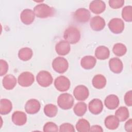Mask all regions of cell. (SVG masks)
<instances>
[{
    "mask_svg": "<svg viewBox=\"0 0 132 132\" xmlns=\"http://www.w3.org/2000/svg\"><path fill=\"white\" fill-rule=\"evenodd\" d=\"M34 12L37 17L45 19L52 16L55 13V10L53 7L46 4L41 3L34 7Z\"/></svg>",
    "mask_w": 132,
    "mask_h": 132,
    "instance_id": "obj_1",
    "label": "cell"
},
{
    "mask_svg": "<svg viewBox=\"0 0 132 132\" xmlns=\"http://www.w3.org/2000/svg\"><path fill=\"white\" fill-rule=\"evenodd\" d=\"M63 38L70 44H76L80 39V31L75 26H69L64 31Z\"/></svg>",
    "mask_w": 132,
    "mask_h": 132,
    "instance_id": "obj_2",
    "label": "cell"
},
{
    "mask_svg": "<svg viewBox=\"0 0 132 132\" xmlns=\"http://www.w3.org/2000/svg\"><path fill=\"white\" fill-rule=\"evenodd\" d=\"M57 104L62 109L68 110L71 109L74 105V97L68 93H64L59 95L57 98Z\"/></svg>",
    "mask_w": 132,
    "mask_h": 132,
    "instance_id": "obj_3",
    "label": "cell"
},
{
    "mask_svg": "<svg viewBox=\"0 0 132 132\" xmlns=\"http://www.w3.org/2000/svg\"><path fill=\"white\" fill-rule=\"evenodd\" d=\"M52 65L55 72L59 74H62L68 69L69 63L64 57H57L53 60Z\"/></svg>",
    "mask_w": 132,
    "mask_h": 132,
    "instance_id": "obj_4",
    "label": "cell"
},
{
    "mask_svg": "<svg viewBox=\"0 0 132 132\" xmlns=\"http://www.w3.org/2000/svg\"><path fill=\"white\" fill-rule=\"evenodd\" d=\"M38 84L42 87H47L53 82V78L51 73L45 70L40 71L36 76Z\"/></svg>",
    "mask_w": 132,
    "mask_h": 132,
    "instance_id": "obj_5",
    "label": "cell"
},
{
    "mask_svg": "<svg viewBox=\"0 0 132 132\" xmlns=\"http://www.w3.org/2000/svg\"><path fill=\"white\" fill-rule=\"evenodd\" d=\"M109 30L114 34H119L124 29V23L123 21L118 18H113L110 20L108 24Z\"/></svg>",
    "mask_w": 132,
    "mask_h": 132,
    "instance_id": "obj_6",
    "label": "cell"
},
{
    "mask_svg": "<svg viewBox=\"0 0 132 132\" xmlns=\"http://www.w3.org/2000/svg\"><path fill=\"white\" fill-rule=\"evenodd\" d=\"M35 81L34 75L30 72H24L21 73L18 78V82L23 87H28L32 85Z\"/></svg>",
    "mask_w": 132,
    "mask_h": 132,
    "instance_id": "obj_7",
    "label": "cell"
},
{
    "mask_svg": "<svg viewBox=\"0 0 132 132\" xmlns=\"http://www.w3.org/2000/svg\"><path fill=\"white\" fill-rule=\"evenodd\" d=\"M90 16V11L85 8H80L73 13V18L75 21L80 23H85L88 22Z\"/></svg>",
    "mask_w": 132,
    "mask_h": 132,
    "instance_id": "obj_8",
    "label": "cell"
},
{
    "mask_svg": "<svg viewBox=\"0 0 132 132\" xmlns=\"http://www.w3.org/2000/svg\"><path fill=\"white\" fill-rule=\"evenodd\" d=\"M71 86L69 79L65 76L61 75L57 77L54 81V86L60 92L68 91Z\"/></svg>",
    "mask_w": 132,
    "mask_h": 132,
    "instance_id": "obj_9",
    "label": "cell"
},
{
    "mask_svg": "<svg viewBox=\"0 0 132 132\" xmlns=\"http://www.w3.org/2000/svg\"><path fill=\"white\" fill-rule=\"evenodd\" d=\"M74 97L78 101H83L86 100L89 96V91L88 88L82 85L77 86L73 90Z\"/></svg>",
    "mask_w": 132,
    "mask_h": 132,
    "instance_id": "obj_10",
    "label": "cell"
},
{
    "mask_svg": "<svg viewBox=\"0 0 132 132\" xmlns=\"http://www.w3.org/2000/svg\"><path fill=\"white\" fill-rule=\"evenodd\" d=\"M41 105L40 102L36 99L32 98L27 101L25 105V110L29 114H36L40 109Z\"/></svg>",
    "mask_w": 132,
    "mask_h": 132,
    "instance_id": "obj_11",
    "label": "cell"
},
{
    "mask_svg": "<svg viewBox=\"0 0 132 132\" xmlns=\"http://www.w3.org/2000/svg\"><path fill=\"white\" fill-rule=\"evenodd\" d=\"M105 25L106 23L105 20L98 15L93 16L90 21V26L91 28L96 31L103 30L105 27Z\"/></svg>",
    "mask_w": 132,
    "mask_h": 132,
    "instance_id": "obj_12",
    "label": "cell"
},
{
    "mask_svg": "<svg viewBox=\"0 0 132 132\" xmlns=\"http://www.w3.org/2000/svg\"><path fill=\"white\" fill-rule=\"evenodd\" d=\"M103 107L102 101L98 98H94L88 104L89 111L95 115L101 113L103 110Z\"/></svg>",
    "mask_w": 132,
    "mask_h": 132,
    "instance_id": "obj_13",
    "label": "cell"
},
{
    "mask_svg": "<svg viewBox=\"0 0 132 132\" xmlns=\"http://www.w3.org/2000/svg\"><path fill=\"white\" fill-rule=\"evenodd\" d=\"M35 19V14L33 10L30 9H24L20 14L21 22L25 25H30L33 23Z\"/></svg>",
    "mask_w": 132,
    "mask_h": 132,
    "instance_id": "obj_14",
    "label": "cell"
},
{
    "mask_svg": "<svg viewBox=\"0 0 132 132\" xmlns=\"http://www.w3.org/2000/svg\"><path fill=\"white\" fill-rule=\"evenodd\" d=\"M106 9V4L104 2L101 0L92 1L89 5V9L93 13L98 14L103 12Z\"/></svg>",
    "mask_w": 132,
    "mask_h": 132,
    "instance_id": "obj_15",
    "label": "cell"
},
{
    "mask_svg": "<svg viewBox=\"0 0 132 132\" xmlns=\"http://www.w3.org/2000/svg\"><path fill=\"white\" fill-rule=\"evenodd\" d=\"M109 67L111 71L116 74L121 73L123 69L122 61L117 57H113L109 60Z\"/></svg>",
    "mask_w": 132,
    "mask_h": 132,
    "instance_id": "obj_16",
    "label": "cell"
},
{
    "mask_svg": "<svg viewBox=\"0 0 132 132\" xmlns=\"http://www.w3.org/2000/svg\"><path fill=\"white\" fill-rule=\"evenodd\" d=\"M70 50V43L65 40H60L55 45V51L60 56H65L68 54Z\"/></svg>",
    "mask_w": 132,
    "mask_h": 132,
    "instance_id": "obj_17",
    "label": "cell"
},
{
    "mask_svg": "<svg viewBox=\"0 0 132 132\" xmlns=\"http://www.w3.org/2000/svg\"><path fill=\"white\" fill-rule=\"evenodd\" d=\"M12 122L15 125L22 126L27 122V116L25 112L21 111H14L11 116Z\"/></svg>",
    "mask_w": 132,
    "mask_h": 132,
    "instance_id": "obj_18",
    "label": "cell"
},
{
    "mask_svg": "<svg viewBox=\"0 0 132 132\" xmlns=\"http://www.w3.org/2000/svg\"><path fill=\"white\" fill-rule=\"evenodd\" d=\"M120 101L119 97L114 94H110L105 99L104 104L105 106L110 110L116 109L119 105Z\"/></svg>",
    "mask_w": 132,
    "mask_h": 132,
    "instance_id": "obj_19",
    "label": "cell"
},
{
    "mask_svg": "<svg viewBox=\"0 0 132 132\" xmlns=\"http://www.w3.org/2000/svg\"><path fill=\"white\" fill-rule=\"evenodd\" d=\"M96 63V58L92 56H85L80 60L81 67L85 70H91L93 69Z\"/></svg>",
    "mask_w": 132,
    "mask_h": 132,
    "instance_id": "obj_20",
    "label": "cell"
},
{
    "mask_svg": "<svg viewBox=\"0 0 132 132\" xmlns=\"http://www.w3.org/2000/svg\"><path fill=\"white\" fill-rule=\"evenodd\" d=\"M17 82L15 77L11 74H8L4 76L2 80V84L6 90H12L16 86Z\"/></svg>",
    "mask_w": 132,
    "mask_h": 132,
    "instance_id": "obj_21",
    "label": "cell"
},
{
    "mask_svg": "<svg viewBox=\"0 0 132 132\" xmlns=\"http://www.w3.org/2000/svg\"><path fill=\"white\" fill-rule=\"evenodd\" d=\"M95 57L99 60H105L108 59L110 56L109 48L103 45H101L96 47L95 51Z\"/></svg>",
    "mask_w": 132,
    "mask_h": 132,
    "instance_id": "obj_22",
    "label": "cell"
},
{
    "mask_svg": "<svg viewBox=\"0 0 132 132\" xmlns=\"http://www.w3.org/2000/svg\"><path fill=\"white\" fill-rule=\"evenodd\" d=\"M119 120L113 115H109L107 116L104 121V124L106 128L110 130L117 129L119 126Z\"/></svg>",
    "mask_w": 132,
    "mask_h": 132,
    "instance_id": "obj_23",
    "label": "cell"
},
{
    "mask_svg": "<svg viewBox=\"0 0 132 132\" xmlns=\"http://www.w3.org/2000/svg\"><path fill=\"white\" fill-rule=\"evenodd\" d=\"M93 86L97 89L104 88L106 85L107 80L105 77L102 74L95 75L92 80Z\"/></svg>",
    "mask_w": 132,
    "mask_h": 132,
    "instance_id": "obj_24",
    "label": "cell"
},
{
    "mask_svg": "<svg viewBox=\"0 0 132 132\" xmlns=\"http://www.w3.org/2000/svg\"><path fill=\"white\" fill-rule=\"evenodd\" d=\"M12 109L11 102L7 98H2L0 101V113L6 115L9 113Z\"/></svg>",
    "mask_w": 132,
    "mask_h": 132,
    "instance_id": "obj_25",
    "label": "cell"
},
{
    "mask_svg": "<svg viewBox=\"0 0 132 132\" xmlns=\"http://www.w3.org/2000/svg\"><path fill=\"white\" fill-rule=\"evenodd\" d=\"M33 55L32 50L27 47L21 48L18 52V57L19 59L24 61H27L30 60Z\"/></svg>",
    "mask_w": 132,
    "mask_h": 132,
    "instance_id": "obj_26",
    "label": "cell"
},
{
    "mask_svg": "<svg viewBox=\"0 0 132 132\" xmlns=\"http://www.w3.org/2000/svg\"><path fill=\"white\" fill-rule=\"evenodd\" d=\"M129 113L128 109L125 106L120 107L115 112V116L120 122L126 121L129 118Z\"/></svg>",
    "mask_w": 132,
    "mask_h": 132,
    "instance_id": "obj_27",
    "label": "cell"
},
{
    "mask_svg": "<svg viewBox=\"0 0 132 132\" xmlns=\"http://www.w3.org/2000/svg\"><path fill=\"white\" fill-rule=\"evenodd\" d=\"M76 128L79 132L90 131V123L85 119H80L76 124Z\"/></svg>",
    "mask_w": 132,
    "mask_h": 132,
    "instance_id": "obj_28",
    "label": "cell"
},
{
    "mask_svg": "<svg viewBox=\"0 0 132 132\" xmlns=\"http://www.w3.org/2000/svg\"><path fill=\"white\" fill-rule=\"evenodd\" d=\"M87 110V104L83 102H80L76 103L73 108L74 113L78 117H82L84 116Z\"/></svg>",
    "mask_w": 132,
    "mask_h": 132,
    "instance_id": "obj_29",
    "label": "cell"
},
{
    "mask_svg": "<svg viewBox=\"0 0 132 132\" xmlns=\"http://www.w3.org/2000/svg\"><path fill=\"white\" fill-rule=\"evenodd\" d=\"M43 111L45 116L49 118H53L57 115L58 108L55 105L48 104L44 106Z\"/></svg>",
    "mask_w": 132,
    "mask_h": 132,
    "instance_id": "obj_30",
    "label": "cell"
},
{
    "mask_svg": "<svg viewBox=\"0 0 132 132\" xmlns=\"http://www.w3.org/2000/svg\"><path fill=\"white\" fill-rule=\"evenodd\" d=\"M112 52L116 56L121 57L124 56L126 53L127 48L124 44L121 43H117L113 45Z\"/></svg>",
    "mask_w": 132,
    "mask_h": 132,
    "instance_id": "obj_31",
    "label": "cell"
},
{
    "mask_svg": "<svg viewBox=\"0 0 132 132\" xmlns=\"http://www.w3.org/2000/svg\"><path fill=\"white\" fill-rule=\"evenodd\" d=\"M122 17L126 21L130 22L132 21V6H125L122 10Z\"/></svg>",
    "mask_w": 132,
    "mask_h": 132,
    "instance_id": "obj_32",
    "label": "cell"
},
{
    "mask_svg": "<svg viewBox=\"0 0 132 132\" xmlns=\"http://www.w3.org/2000/svg\"><path fill=\"white\" fill-rule=\"evenodd\" d=\"M43 130L44 132L58 131H59V129L58 126L55 123L53 122H48L44 125Z\"/></svg>",
    "mask_w": 132,
    "mask_h": 132,
    "instance_id": "obj_33",
    "label": "cell"
},
{
    "mask_svg": "<svg viewBox=\"0 0 132 132\" xmlns=\"http://www.w3.org/2000/svg\"><path fill=\"white\" fill-rule=\"evenodd\" d=\"M125 3L124 0H109L108 4L109 6L114 9H117L123 7Z\"/></svg>",
    "mask_w": 132,
    "mask_h": 132,
    "instance_id": "obj_34",
    "label": "cell"
},
{
    "mask_svg": "<svg viewBox=\"0 0 132 132\" xmlns=\"http://www.w3.org/2000/svg\"><path fill=\"white\" fill-rule=\"evenodd\" d=\"M59 131L60 132H75V130L72 124L69 123H64L60 125Z\"/></svg>",
    "mask_w": 132,
    "mask_h": 132,
    "instance_id": "obj_35",
    "label": "cell"
},
{
    "mask_svg": "<svg viewBox=\"0 0 132 132\" xmlns=\"http://www.w3.org/2000/svg\"><path fill=\"white\" fill-rule=\"evenodd\" d=\"M9 66L7 62L3 59L0 60V75L1 76L5 75L8 70Z\"/></svg>",
    "mask_w": 132,
    "mask_h": 132,
    "instance_id": "obj_36",
    "label": "cell"
},
{
    "mask_svg": "<svg viewBox=\"0 0 132 132\" xmlns=\"http://www.w3.org/2000/svg\"><path fill=\"white\" fill-rule=\"evenodd\" d=\"M124 102L125 104L129 107L132 106V91H127L124 95Z\"/></svg>",
    "mask_w": 132,
    "mask_h": 132,
    "instance_id": "obj_37",
    "label": "cell"
},
{
    "mask_svg": "<svg viewBox=\"0 0 132 132\" xmlns=\"http://www.w3.org/2000/svg\"><path fill=\"white\" fill-rule=\"evenodd\" d=\"M124 128L126 131L131 132L132 131V119H129L124 125Z\"/></svg>",
    "mask_w": 132,
    "mask_h": 132,
    "instance_id": "obj_38",
    "label": "cell"
},
{
    "mask_svg": "<svg viewBox=\"0 0 132 132\" xmlns=\"http://www.w3.org/2000/svg\"><path fill=\"white\" fill-rule=\"evenodd\" d=\"M90 131H103L102 127L98 125H94L90 127Z\"/></svg>",
    "mask_w": 132,
    "mask_h": 132,
    "instance_id": "obj_39",
    "label": "cell"
}]
</instances>
